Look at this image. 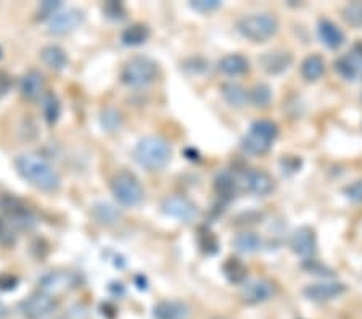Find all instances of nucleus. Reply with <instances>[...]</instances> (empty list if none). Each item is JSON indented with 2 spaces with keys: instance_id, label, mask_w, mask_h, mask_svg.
Masks as SVG:
<instances>
[{
  "instance_id": "1",
  "label": "nucleus",
  "mask_w": 362,
  "mask_h": 319,
  "mask_svg": "<svg viewBox=\"0 0 362 319\" xmlns=\"http://www.w3.org/2000/svg\"><path fill=\"white\" fill-rule=\"evenodd\" d=\"M16 171L34 187L44 192H55L60 189V174L42 156L34 153H23L15 160Z\"/></svg>"
},
{
  "instance_id": "2",
  "label": "nucleus",
  "mask_w": 362,
  "mask_h": 319,
  "mask_svg": "<svg viewBox=\"0 0 362 319\" xmlns=\"http://www.w3.org/2000/svg\"><path fill=\"white\" fill-rule=\"evenodd\" d=\"M171 144L158 136L140 139L136 149H134V158H136L137 163L150 171L165 168L171 160Z\"/></svg>"
},
{
  "instance_id": "3",
  "label": "nucleus",
  "mask_w": 362,
  "mask_h": 319,
  "mask_svg": "<svg viewBox=\"0 0 362 319\" xmlns=\"http://www.w3.org/2000/svg\"><path fill=\"white\" fill-rule=\"evenodd\" d=\"M279 136V126L271 120H258L242 139L240 147L248 155H264L269 152Z\"/></svg>"
},
{
  "instance_id": "4",
  "label": "nucleus",
  "mask_w": 362,
  "mask_h": 319,
  "mask_svg": "<svg viewBox=\"0 0 362 319\" xmlns=\"http://www.w3.org/2000/svg\"><path fill=\"white\" fill-rule=\"evenodd\" d=\"M237 31L251 42L261 44L276 36L279 31V20L271 13L248 15L238 20Z\"/></svg>"
},
{
  "instance_id": "5",
  "label": "nucleus",
  "mask_w": 362,
  "mask_h": 319,
  "mask_svg": "<svg viewBox=\"0 0 362 319\" xmlns=\"http://www.w3.org/2000/svg\"><path fill=\"white\" fill-rule=\"evenodd\" d=\"M158 76V66L148 57H132L124 63L121 81L129 87H147Z\"/></svg>"
},
{
  "instance_id": "6",
  "label": "nucleus",
  "mask_w": 362,
  "mask_h": 319,
  "mask_svg": "<svg viewBox=\"0 0 362 319\" xmlns=\"http://www.w3.org/2000/svg\"><path fill=\"white\" fill-rule=\"evenodd\" d=\"M112 192L115 199L124 207H136L144 200V187L132 173L121 171L112 179Z\"/></svg>"
},
{
  "instance_id": "7",
  "label": "nucleus",
  "mask_w": 362,
  "mask_h": 319,
  "mask_svg": "<svg viewBox=\"0 0 362 319\" xmlns=\"http://www.w3.org/2000/svg\"><path fill=\"white\" fill-rule=\"evenodd\" d=\"M79 276L73 271H50L39 279L40 292L54 297L57 294H65L79 287Z\"/></svg>"
},
{
  "instance_id": "8",
  "label": "nucleus",
  "mask_w": 362,
  "mask_h": 319,
  "mask_svg": "<svg viewBox=\"0 0 362 319\" xmlns=\"http://www.w3.org/2000/svg\"><path fill=\"white\" fill-rule=\"evenodd\" d=\"M57 308V301L49 294L36 292L21 301L20 311L26 319H44Z\"/></svg>"
},
{
  "instance_id": "9",
  "label": "nucleus",
  "mask_w": 362,
  "mask_h": 319,
  "mask_svg": "<svg viewBox=\"0 0 362 319\" xmlns=\"http://www.w3.org/2000/svg\"><path fill=\"white\" fill-rule=\"evenodd\" d=\"M0 210L7 216L11 223L18 226L21 229H28L34 226L36 219H34L33 213L28 210V207L20 199L11 195H5L0 199Z\"/></svg>"
},
{
  "instance_id": "10",
  "label": "nucleus",
  "mask_w": 362,
  "mask_h": 319,
  "mask_svg": "<svg viewBox=\"0 0 362 319\" xmlns=\"http://www.w3.org/2000/svg\"><path fill=\"white\" fill-rule=\"evenodd\" d=\"M161 210L166 216H171L182 223H192L198 216L197 207L182 195L166 197L161 203Z\"/></svg>"
},
{
  "instance_id": "11",
  "label": "nucleus",
  "mask_w": 362,
  "mask_h": 319,
  "mask_svg": "<svg viewBox=\"0 0 362 319\" xmlns=\"http://www.w3.org/2000/svg\"><path fill=\"white\" fill-rule=\"evenodd\" d=\"M84 21V11L78 8H66L57 13L49 20V33L54 36H65L79 28Z\"/></svg>"
},
{
  "instance_id": "12",
  "label": "nucleus",
  "mask_w": 362,
  "mask_h": 319,
  "mask_svg": "<svg viewBox=\"0 0 362 319\" xmlns=\"http://www.w3.org/2000/svg\"><path fill=\"white\" fill-rule=\"evenodd\" d=\"M276 294L274 284L267 279H251L242 284L240 297L243 303L247 305H259L264 303Z\"/></svg>"
},
{
  "instance_id": "13",
  "label": "nucleus",
  "mask_w": 362,
  "mask_h": 319,
  "mask_svg": "<svg viewBox=\"0 0 362 319\" xmlns=\"http://www.w3.org/2000/svg\"><path fill=\"white\" fill-rule=\"evenodd\" d=\"M240 184H242V187L247 190V192L253 194L256 197L269 195L274 190V187H276V182H274L271 174H267L262 170L245 171Z\"/></svg>"
},
{
  "instance_id": "14",
  "label": "nucleus",
  "mask_w": 362,
  "mask_h": 319,
  "mask_svg": "<svg viewBox=\"0 0 362 319\" xmlns=\"http://www.w3.org/2000/svg\"><path fill=\"white\" fill-rule=\"evenodd\" d=\"M290 248L298 257L311 260L317 252V239L314 229L308 228V226L296 229L290 237Z\"/></svg>"
},
{
  "instance_id": "15",
  "label": "nucleus",
  "mask_w": 362,
  "mask_h": 319,
  "mask_svg": "<svg viewBox=\"0 0 362 319\" xmlns=\"http://www.w3.org/2000/svg\"><path fill=\"white\" fill-rule=\"evenodd\" d=\"M344 284L337 282V281H322L316 284H309L305 287L303 294L305 297L311 301H316V303H324V301H330L334 298H338L341 294H344Z\"/></svg>"
},
{
  "instance_id": "16",
  "label": "nucleus",
  "mask_w": 362,
  "mask_h": 319,
  "mask_svg": "<svg viewBox=\"0 0 362 319\" xmlns=\"http://www.w3.org/2000/svg\"><path fill=\"white\" fill-rule=\"evenodd\" d=\"M259 63L267 74H282L293 63V55L282 49L271 50L266 52L264 55H261Z\"/></svg>"
},
{
  "instance_id": "17",
  "label": "nucleus",
  "mask_w": 362,
  "mask_h": 319,
  "mask_svg": "<svg viewBox=\"0 0 362 319\" xmlns=\"http://www.w3.org/2000/svg\"><path fill=\"white\" fill-rule=\"evenodd\" d=\"M334 65L335 71L344 79L354 81L356 78H362V50H354L351 54L340 57Z\"/></svg>"
},
{
  "instance_id": "18",
  "label": "nucleus",
  "mask_w": 362,
  "mask_h": 319,
  "mask_svg": "<svg viewBox=\"0 0 362 319\" xmlns=\"http://www.w3.org/2000/svg\"><path fill=\"white\" fill-rule=\"evenodd\" d=\"M44 87V76L39 71H36V69L28 71L20 81L21 95L28 98V100H39V98H42L45 95Z\"/></svg>"
},
{
  "instance_id": "19",
  "label": "nucleus",
  "mask_w": 362,
  "mask_h": 319,
  "mask_svg": "<svg viewBox=\"0 0 362 319\" xmlns=\"http://www.w3.org/2000/svg\"><path fill=\"white\" fill-rule=\"evenodd\" d=\"M317 34L322 44L332 50L340 49L344 44V34L334 21L330 20H319Z\"/></svg>"
},
{
  "instance_id": "20",
  "label": "nucleus",
  "mask_w": 362,
  "mask_h": 319,
  "mask_svg": "<svg viewBox=\"0 0 362 319\" xmlns=\"http://www.w3.org/2000/svg\"><path fill=\"white\" fill-rule=\"evenodd\" d=\"M190 308L184 301L166 300L155 306V319H189Z\"/></svg>"
},
{
  "instance_id": "21",
  "label": "nucleus",
  "mask_w": 362,
  "mask_h": 319,
  "mask_svg": "<svg viewBox=\"0 0 362 319\" xmlns=\"http://www.w3.org/2000/svg\"><path fill=\"white\" fill-rule=\"evenodd\" d=\"M40 58L50 69H55V71H62L68 66V55L66 52L63 50L58 45H47L40 52Z\"/></svg>"
},
{
  "instance_id": "22",
  "label": "nucleus",
  "mask_w": 362,
  "mask_h": 319,
  "mask_svg": "<svg viewBox=\"0 0 362 319\" xmlns=\"http://www.w3.org/2000/svg\"><path fill=\"white\" fill-rule=\"evenodd\" d=\"M325 73V62L320 55H309L301 63V76L305 78L309 83H314L322 78V74Z\"/></svg>"
},
{
  "instance_id": "23",
  "label": "nucleus",
  "mask_w": 362,
  "mask_h": 319,
  "mask_svg": "<svg viewBox=\"0 0 362 319\" xmlns=\"http://www.w3.org/2000/svg\"><path fill=\"white\" fill-rule=\"evenodd\" d=\"M250 63L247 58L243 55L238 54H232V55H226L223 60L219 62V69L227 76H240V74H245L248 71Z\"/></svg>"
},
{
  "instance_id": "24",
  "label": "nucleus",
  "mask_w": 362,
  "mask_h": 319,
  "mask_svg": "<svg viewBox=\"0 0 362 319\" xmlns=\"http://www.w3.org/2000/svg\"><path fill=\"white\" fill-rule=\"evenodd\" d=\"M221 94H223L224 100L229 103L230 107L235 108H242L243 105H247V102H250L248 92L245 91L243 86L237 83L224 84L223 89H221Z\"/></svg>"
},
{
  "instance_id": "25",
  "label": "nucleus",
  "mask_w": 362,
  "mask_h": 319,
  "mask_svg": "<svg viewBox=\"0 0 362 319\" xmlns=\"http://www.w3.org/2000/svg\"><path fill=\"white\" fill-rule=\"evenodd\" d=\"M238 184H240V182H238L235 176H233V174L229 173V171L219 173L214 179L216 192L219 194V197H223V199H227V200H230V199H233V197H235Z\"/></svg>"
},
{
  "instance_id": "26",
  "label": "nucleus",
  "mask_w": 362,
  "mask_h": 319,
  "mask_svg": "<svg viewBox=\"0 0 362 319\" xmlns=\"http://www.w3.org/2000/svg\"><path fill=\"white\" fill-rule=\"evenodd\" d=\"M150 37V29L145 25H140V23H136V25H131L129 28H126L122 31V44L129 45V47H137V45H142L148 40Z\"/></svg>"
},
{
  "instance_id": "27",
  "label": "nucleus",
  "mask_w": 362,
  "mask_h": 319,
  "mask_svg": "<svg viewBox=\"0 0 362 319\" xmlns=\"http://www.w3.org/2000/svg\"><path fill=\"white\" fill-rule=\"evenodd\" d=\"M223 271H224V276L227 277V281L232 282V284L247 282L248 268L245 266L242 260L227 258V261L223 265Z\"/></svg>"
},
{
  "instance_id": "28",
  "label": "nucleus",
  "mask_w": 362,
  "mask_h": 319,
  "mask_svg": "<svg viewBox=\"0 0 362 319\" xmlns=\"http://www.w3.org/2000/svg\"><path fill=\"white\" fill-rule=\"evenodd\" d=\"M92 216L100 224L113 226L121 219V211L110 203H97L92 208Z\"/></svg>"
},
{
  "instance_id": "29",
  "label": "nucleus",
  "mask_w": 362,
  "mask_h": 319,
  "mask_svg": "<svg viewBox=\"0 0 362 319\" xmlns=\"http://www.w3.org/2000/svg\"><path fill=\"white\" fill-rule=\"evenodd\" d=\"M261 237L255 232H240L235 239H233V245L240 253H255L261 248Z\"/></svg>"
},
{
  "instance_id": "30",
  "label": "nucleus",
  "mask_w": 362,
  "mask_h": 319,
  "mask_svg": "<svg viewBox=\"0 0 362 319\" xmlns=\"http://www.w3.org/2000/svg\"><path fill=\"white\" fill-rule=\"evenodd\" d=\"M42 112H44L47 123L49 124L57 123L58 118H60V113H62V105L55 94H45L42 97Z\"/></svg>"
},
{
  "instance_id": "31",
  "label": "nucleus",
  "mask_w": 362,
  "mask_h": 319,
  "mask_svg": "<svg viewBox=\"0 0 362 319\" xmlns=\"http://www.w3.org/2000/svg\"><path fill=\"white\" fill-rule=\"evenodd\" d=\"M248 98L255 107L264 108L269 105L272 100V89L267 84H256L253 89L248 92Z\"/></svg>"
},
{
  "instance_id": "32",
  "label": "nucleus",
  "mask_w": 362,
  "mask_h": 319,
  "mask_svg": "<svg viewBox=\"0 0 362 319\" xmlns=\"http://www.w3.org/2000/svg\"><path fill=\"white\" fill-rule=\"evenodd\" d=\"M341 16L349 26L362 29V2H351L344 5L341 10Z\"/></svg>"
},
{
  "instance_id": "33",
  "label": "nucleus",
  "mask_w": 362,
  "mask_h": 319,
  "mask_svg": "<svg viewBox=\"0 0 362 319\" xmlns=\"http://www.w3.org/2000/svg\"><path fill=\"white\" fill-rule=\"evenodd\" d=\"M219 0H195V2H190V8L195 11H200V13H211V11L221 8Z\"/></svg>"
},
{
  "instance_id": "34",
  "label": "nucleus",
  "mask_w": 362,
  "mask_h": 319,
  "mask_svg": "<svg viewBox=\"0 0 362 319\" xmlns=\"http://www.w3.org/2000/svg\"><path fill=\"white\" fill-rule=\"evenodd\" d=\"M103 11L108 18L113 20H122L126 16V10L119 2H108L103 5Z\"/></svg>"
},
{
  "instance_id": "35",
  "label": "nucleus",
  "mask_w": 362,
  "mask_h": 319,
  "mask_svg": "<svg viewBox=\"0 0 362 319\" xmlns=\"http://www.w3.org/2000/svg\"><path fill=\"white\" fill-rule=\"evenodd\" d=\"M103 126L107 127L108 131H116L121 126V116L115 110H108V112L103 113Z\"/></svg>"
},
{
  "instance_id": "36",
  "label": "nucleus",
  "mask_w": 362,
  "mask_h": 319,
  "mask_svg": "<svg viewBox=\"0 0 362 319\" xmlns=\"http://www.w3.org/2000/svg\"><path fill=\"white\" fill-rule=\"evenodd\" d=\"M344 195H346L349 200L362 203V179L361 181L353 182L351 185H348V187L344 189Z\"/></svg>"
},
{
  "instance_id": "37",
  "label": "nucleus",
  "mask_w": 362,
  "mask_h": 319,
  "mask_svg": "<svg viewBox=\"0 0 362 319\" xmlns=\"http://www.w3.org/2000/svg\"><path fill=\"white\" fill-rule=\"evenodd\" d=\"M62 7V4L60 2H42L40 4V7H39V15H42V18H52V16H54L57 11H58V8Z\"/></svg>"
},
{
  "instance_id": "38",
  "label": "nucleus",
  "mask_w": 362,
  "mask_h": 319,
  "mask_svg": "<svg viewBox=\"0 0 362 319\" xmlns=\"http://www.w3.org/2000/svg\"><path fill=\"white\" fill-rule=\"evenodd\" d=\"M16 284H18V279H16L15 276L11 274H0V290H13L16 287Z\"/></svg>"
},
{
  "instance_id": "39",
  "label": "nucleus",
  "mask_w": 362,
  "mask_h": 319,
  "mask_svg": "<svg viewBox=\"0 0 362 319\" xmlns=\"http://www.w3.org/2000/svg\"><path fill=\"white\" fill-rule=\"evenodd\" d=\"M11 239H13V237H11L10 231L7 229V226H5L4 219H0V243H10Z\"/></svg>"
},
{
  "instance_id": "40",
  "label": "nucleus",
  "mask_w": 362,
  "mask_h": 319,
  "mask_svg": "<svg viewBox=\"0 0 362 319\" xmlns=\"http://www.w3.org/2000/svg\"><path fill=\"white\" fill-rule=\"evenodd\" d=\"M10 89V81L7 76H4V74H0V97L5 95Z\"/></svg>"
},
{
  "instance_id": "41",
  "label": "nucleus",
  "mask_w": 362,
  "mask_h": 319,
  "mask_svg": "<svg viewBox=\"0 0 362 319\" xmlns=\"http://www.w3.org/2000/svg\"><path fill=\"white\" fill-rule=\"evenodd\" d=\"M5 316H7V308H5V305L2 303V301H0V319L5 318Z\"/></svg>"
},
{
  "instance_id": "42",
  "label": "nucleus",
  "mask_w": 362,
  "mask_h": 319,
  "mask_svg": "<svg viewBox=\"0 0 362 319\" xmlns=\"http://www.w3.org/2000/svg\"><path fill=\"white\" fill-rule=\"evenodd\" d=\"M0 58H2V49H0Z\"/></svg>"
}]
</instances>
